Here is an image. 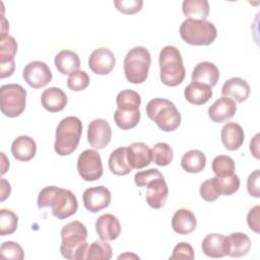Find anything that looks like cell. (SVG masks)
Masks as SVG:
<instances>
[{
    "instance_id": "f1b7e54d",
    "label": "cell",
    "mask_w": 260,
    "mask_h": 260,
    "mask_svg": "<svg viewBox=\"0 0 260 260\" xmlns=\"http://www.w3.org/2000/svg\"><path fill=\"white\" fill-rule=\"evenodd\" d=\"M206 166L205 154L198 149H191L185 152L181 158V167L184 171L191 174H197L204 170Z\"/></svg>"
},
{
    "instance_id": "8fae6325",
    "label": "cell",
    "mask_w": 260,
    "mask_h": 260,
    "mask_svg": "<svg viewBox=\"0 0 260 260\" xmlns=\"http://www.w3.org/2000/svg\"><path fill=\"white\" fill-rule=\"evenodd\" d=\"M112 129L110 124L104 119L92 120L87 129V141L94 149L105 148L111 141Z\"/></svg>"
},
{
    "instance_id": "5bb4252c",
    "label": "cell",
    "mask_w": 260,
    "mask_h": 260,
    "mask_svg": "<svg viewBox=\"0 0 260 260\" xmlns=\"http://www.w3.org/2000/svg\"><path fill=\"white\" fill-rule=\"evenodd\" d=\"M145 200L153 209H159L165 206L169 195V188L164 177L156 178L146 185Z\"/></svg>"
},
{
    "instance_id": "836d02e7",
    "label": "cell",
    "mask_w": 260,
    "mask_h": 260,
    "mask_svg": "<svg viewBox=\"0 0 260 260\" xmlns=\"http://www.w3.org/2000/svg\"><path fill=\"white\" fill-rule=\"evenodd\" d=\"M140 111L126 112L116 109L114 113V121L116 125L122 130H129L134 128L140 121Z\"/></svg>"
},
{
    "instance_id": "ee69618b",
    "label": "cell",
    "mask_w": 260,
    "mask_h": 260,
    "mask_svg": "<svg viewBox=\"0 0 260 260\" xmlns=\"http://www.w3.org/2000/svg\"><path fill=\"white\" fill-rule=\"evenodd\" d=\"M160 177H164V176L157 169H149L146 171L137 172L134 176V182L138 187H146V185L150 181Z\"/></svg>"
},
{
    "instance_id": "bcb514c9",
    "label": "cell",
    "mask_w": 260,
    "mask_h": 260,
    "mask_svg": "<svg viewBox=\"0 0 260 260\" xmlns=\"http://www.w3.org/2000/svg\"><path fill=\"white\" fill-rule=\"evenodd\" d=\"M259 212L260 207L259 205H256L249 210L247 215V223L251 231L255 232L256 234H259Z\"/></svg>"
},
{
    "instance_id": "4dcf8cb0",
    "label": "cell",
    "mask_w": 260,
    "mask_h": 260,
    "mask_svg": "<svg viewBox=\"0 0 260 260\" xmlns=\"http://www.w3.org/2000/svg\"><path fill=\"white\" fill-rule=\"evenodd\" d=\"M117 109L126 112L138 111L141 104L140 94L132 89H124L120 91L116 98Z\"/></svg>"
},
{
    "instance_id": "5b68a950",
    "label": "cell",
    "mask_w": 260,
    "mask_h": 260,
    "mask_svg": "<svg viewBox=\"0 0 260 260\" xmlns=\"http://www.w3.org/2000/svg\"><path fill=\"white\" fill-rule=\"evenodd\" d=\"M146 115L165 132L175 131L181 124V114L175 104L167 99H152L146 105Z\"/></svg>"
},
{
    "instance_id": "83f0119b",
    "label": "cell",
    "mask_w": 260,
    "mask_h": 260,
    "mask_svg": "<svg viewBox=\"0 0 260 260\" xmlns=\"http://www.w3.org/2000/svg\"><path fill=\"white\" fill-rule=\"evenodd\" d=\"M224 236L220 234H208L201 243L202 252L210 258H222L225 256Z\"/></svg>"
},
{
    "instance_id": "8d00e7d4",
    "label": "cell",
    "mask_w": 260,
    "mask_h": 260,
    "mask_svg": "<svg viewBox=\"0 0 260 260\" xmlns=\"http://www.w3.org/2000/svg\"><path fill=\"white\" fill-rule=\"evenodd\" d=\"M211 168L216 177H225L235 174V161L229 155H217L211 162Z\"/></svg>"
},
{
    "instance_id": "b9f144b4",
    "label": "cell",
    "mask_w": 260,
    "mask_h": 260,
    "mask_svg": "<svg viewBox=\"0 0 260 260\" xmlns=\"http://www.w3.org/2000/svg\"><path fill=\"white\" fill-rule=\"evenodd\" d=\"M116 8L124 14H135L141 10L143 1L142 0H120L114 1Z\"/></svg>"
},
{
    "instance_id": "7dc6e473",
    "label": "cell",
    "mask_w": 260,
    "mask_h": 260,
    "mask_svg": "<svg viewBox=\"0 0 260 260\" xmlns=\"http://www.w3.org/2000/svg\"><path fill=\"white\" fill-rule=\"evenodd\" d=\"M259 137H260V134L257 133L250 142V150H251L253 156L257 159H259V157H260V155H259Z\"/></svg>"
},
{
    "instance_id": "1f68e13d",
    "label": "cell",
    "mask_w": 260,
    "mask_h": 260,
    "mask_svg": "<svg viewBox=\"0 0 260 260\" xmlns=\"http://www.w3.org/2000/svg\"><path fill=\"white\" fill-rule=\"evenodd\" d=\"M17 52L15 39L8 34H1L0 37V65L14 63V56Z\"/></svg>"
},
{
    "instance_id": "d6a6232c",
    "label": "cell",
    "mask_w": 260,
    "mask_h": 260,
    "mask_svg": "<svg viewBox=\"0 0 260 260\" xmlns=\"http://www.w3.org/2000/svg\"><path fill=\"white\" fill-rule=\"evenodd\" d=\"M213 183L220 195H233L240 188V179L236 174L225 177H214L212 178Z\"/></svg>"
},
{
    "instance_id": "ab89813d",
    "label": "cell",
    "mask_w": 260,
    "mask_h": 260,
    "mask_svg": "<svg viewBox=\"0 0 260 260\" xmlns=\"http://www.w3.org/2000/svg\"><path fill=\"white\" fill-rule=\"evenodd\" d=\"M90 78L83 70H77L71 73L67 79V86L73 91H80L89 85Z\"/></svg>"
},
{
    "instance_id": "7bdbcfd3",
    "label": "cell",
    "mask_w": 260,
    "mask_h": 260,
    "mask_svg": "<svg viewBox=\"0 0 260 260\" xmlns=\"http://www.w3.org/2000/svg\"><path fill=\"white\" fill-rule=\"evenodd\" d=\"M199 192H200L201 198L207 202H213L220 196V194L218 193V191L213 183L212 178L204 181L200 185Z\"/></svg>"
},
{
    "instance_id": "e0dca14e",
    "label": "cell",
    "mask_w": 260,
    "mask_h": 260,
    "mask_svg": "<svg viewBox=\"0 0 260 260\" xmlns=\"http://www.w3.org/2000/svg\"><path fill=\"white\" fill-rule=\"evenodd\" d=\"M251 248V240L244 233H233L224 238L225 255L234 258L243 257L248 254Z\"/></svg>"
},
{
    "instance_id": "52a82bcc",
    "label": "cell",
    "mask_w": 260,
    "mask_h": 260,
    "mask_svg": "<svg viewBox=\"0 0 260 260\" xmlns=\"http://www.w3.org/2000/svg\"><path fill=\"white\" fill-rule=\"evenodd\" d=\"M182 40L192 46H208L217 37V28L206 19H185L180 26Z\"/></svg>"
},
{
    "instance_id": "7c38bea8",
    "label": "cell",
    "mask_w": 260,
    "mask_h": 260,
    "mask_svg": "<svg viewBox=\"0 0 260 260\" xmlns=\"http://www.w3.org/2000/svg\"><path fill=\"white\" fill-rule=\"evenodd\" d=\"M82 201L84 207L95 213L102 209L107 208L111 203V192L105 186H95L85 189L82 194Z\"/></svg>"
},
{
    "instance_id": "d6986e66",
    "label": "cell",
    "mask_w": 260,
    "mask_h": 260,
    "mask_svg": "<svg viewBox=\"0 0 260 260\" xmlns=\"http://www.w3.org/2000/svg\"><path fill=\"white\" fill-rule=\"evenodd\" d=\"M220 139L228 150L234 151L239 149L244 143L245 133L240 124L229 122L221 128Z\"/></svg>"
},
{
    "instance_id": "60d3db41",
    "label": "cell",
    "mask_w": 260,
    "mask_h": 260,
    "mask_svg": "<svg viewBox=\"0 0 260 260\" xmlns=\"http://www.w3.org/2000/svg\"><path fill=\"white\" fill-rule=\"evenodd\" d=\"M170 259L171 260H179V259L193 260L194 259V250L189 243L181 242L175 246Z\"/></svg>"
},
{
    "instance_id": "8992f818",
    "label": "cell",
    "mask_w": 260,
    "mask_h": 260,
    "mask_svg": "<svg viewBox=\"0 0 260 260\" xmlns=\"http://www.w3.org/2000/svg\"><path fill=\"white\" fill-rule=\"evenodd\" d=\"M150 62V53L146 48L136 46L130 49L123 62L126 79L133 84L143 83L147 78Z\"/></svg>"
},
{
    "instance_id": "9c48e42d",
    "label": "cell",
    "mask_w": 260,
    "mask_h": 260,
    "mask_svg": "<svg viewBox=\"0 0 260 260\" xmlns=\"http://www.w3.org/2000/svg\"><path fill=\"white\" fill-rule=\"evenodd\" d=\"M77 171L81 179L93 182L103 176V164L100 153L94 149H85L77 158Z\"/></svg>"
},
{
    "instance_id": "e575fe53",
    "label": "cell",
    "mask_w": 260,
    "mask_h": 260,
    "mask_svg": "<svg viewBox=\"0 0 260 260\" xmlns=\"http://www.w3.org/2000/svg\"><path fill=\"white\" fill-rule=\"evenodd\" d=\"M113 256L111 245L108 241L98 240L88 245L86 252V259H102L109 260Z\"/></svg>"
},
{
    "instance_id": "277c9868",
    "label": "cell",
    "mask_w": 260,
    "mask_h": 260,
    "mask_svg": "<svg viewBox=\"0 0 260 260\" xmlns=\"http://www.w3.org/2000/svg\"><path fill=\"white\" fill-rule=\"evenodd\" d=\"M82 133V123L74 116L65 117L56 129L54 150L61 156L69 155L77 148Z\"/></svg>"
},
{
    "instance_id": "ffe728a7",
    "label": "cell",
    "mask_w": 260,
    "mask_h": 260,
    "mask_svg": "<svg viewBox=\"0 0 260 260\" xmlns=\"http://www.w3.org/2000/svg\"><path fill=\"white\" fill-rule=\"evenodd\" d=\"M127 154L131 168L136 170L147 167L152 160L151 149L143 142H134L128 145Z\"/></svg>"
},
{
    "instance_id": "2e32d148",
    "label": "cell",
    "mask_w": 260,
    "mask_h": 260,
    "mask_svg": "<svg viewBox=\"0 0 260 260\" xmlns=\"http://www.w3.org/2000/svg\"><path fill=\"white\" fill-rule=\"evenodd\" d=\"M95 232L101 240L114 241L121 233L120 221L112 213L102 214L95 220Z\"/></svg>"
},
{
    "instance_id": "44dd1931",
    "label": "cell",
    "mask_w": 260,
    "mask_h": 260,
    "mask_svg": "<svg viewBox=\"0 0 260 260\" xmlns=\"http://www.w3.org/2000/svg\"><path fill=\"white\" fill-rule=\"evenodd\" d=\"M41 103L44 109L48 112L57 113L67 106L68 99L61 88L52 86L43 91L41 95Z\"/></svg>"
},
{
    "instance_id": "c3c4849f",
    "label": "cell",
    "mask_w": 260,
    "mask_h": 260,
    "mask_svg": "<svg viewBox=\"0 0 260 260\" xmlns=\"http://www.w3.org/2000/svg\"><path fill=\"white\" fill-rule=\"evenodd\" d=\"M10 184L5 179H1V201H4L10 195Z\"/></svg>"
},
{
    "instance_id": "cb8c5ba5",
    "label": "cell",
    "mask_w": 260,
    "mask_h": 260,
    "mask_svg": "<svg viewBox=\"0 0 260 260\" xmlns=\"http://www.w3.org/2000/svg\"><path fill=\"white\" fill-rule=\"evenodd\" d=\"M197 219L195 214L187 209H178L172 217V228L179 235H188L195 231Z\"/></svg>"
},
{
    "instance_id": "6da1fadb",
    "label": "cell",
    "mask_w": 260,
    "mask_h": 260,
    "mask_svg": "<svg viewBox=\"0 0 260 260\" xmlns=\"http://www.w3.org/2000/svg\"><path fill=\"white\" fill-rule=\"evenodd\" d=\"M38 207H51L52 214L58 219H65L76 213L78 201L73 192L56 186L43 188L38 196Z\"/></svg>"
},
{
    "instance_id": "d590c367",
    "label": "cell",
    "mask_w": 260,
    "mask_h": 260,
    "mask_svg": "<svg viewBox=\"0 0 260 260\" xmlns=\"http://www.w3.org/2000/svg\"><path fill=\"white\" fill-rule=\"evenodd\" d=\"M151 153H152L153 162L159 167L169 166L172 162L173 156H174L172 147L166 142L156 143L152 147Z\"/></svg>"
},
{
    "instance_id": "3957f363",
    "label": "cell",
    "mask_w": 260,
    "mask_h": 260,
    "mask_svg": "<svg viewBox=\"0 0 260 260\" xmlns=\"http://www.w3.org/2000/svg\"><path fill=\"white\" fill-rule=\"evenodd\" d=\"M159 76L164 84L168 86H177L185 78L186 70L183 64L182 55L175 46H165L158 56Z\"/></svg>"
},
{
    "instance_id": "f6af8a7d",
    "label": "cell",
    "mask_w": 260,
    "mask_h": 260,
    "mask_svg": "<svg viewBox=\"0 0 260 260\" xmlns=\"http://www.w3.org/2000/svg\"><path fill=\"white\" fill-rule=\"evenodd\" d=\"M259 181H260V171L259 170L253 171L247 179V191L252 197H255V198L260 197Z\"/></svg>"
},
{
    "instance_id": "74e56055",
    "label": "cell",
    "mask_w": 260,
    "mask_h": 260,
    "mask_svg": "<svg viewBox=\"0 0 260 260\" xmlns=\"http://www.w3.org/2000/svg\"><path fill=\"white\" fill-rule=\"evenodd\" d=\"M18 216L10 209H0V236L13 234L17 229Z\"/></svg>"
},
{
    "instance_id": "603a6c76",
    "label": "cell",
    "mask_w": 260,
    "mask_h": 260,
    "mask_svg": "<svg viewBox=\"0 0 260 260\" xmlns=\"http://www.w3.org/2000/svg\"><path fill=\"white\" fill-rule=\"evenodd\" d=\"M37 152L36 141L27 136L20 135L11 144V153L14 158L20 161H28L35 157Z\"/></svg>"
},
{
    "instance_id": "f35d334b",
    "label": "cell",
    "mask_w": 260,
    "mask_h": 260,
    "mask_svg": "<svg viewBox=\"0 0 260 260\" xmlns=\"http://www.w3.org/2000/svg\"><path fill=\"white\" fill-rule=\"evenodd\" d=\"M0 256L6 260H22L24 258V252L18 243L6 241L1 245Z\"/></svg>"
},
{
    "instance_id": "ba28073f",
    "label": "cell",
    "mask_w": 260,
    "mask_h": 260,
    "mask_svg": "<svg viewBox=\"0 0 260 260\" xmlns=\"http://www.w3.org/2000/svg\"><path fill=\"white\" fill-rule=\"evenodd\" d=\"M26 90L19 84L10 83L0 87V109L9 118L21 115L25 109Z\"/></svg>"
},
{
    "instance_id": "30bf717a",
    "label": "cell",
    "mask_w": 260,
    "mask_h": 260,
    "mask_svg": "<svg viewBox=\"0 0 260 260\" xmlns=\"http://www.w3.org/2000/svg\"><path fill=\"white\" fill-rule=\"evenodd\" d=\"M24 81L32 88H41L51 82L53 74L49 66L43 61L29 62L22 71Z\"/></svg>"
},
{
    "instance_id": "d4e9b609",
    "label": "cell",
    "mask_w": 260,
    "mask_h": 260,
    "mask_svg": "<svg viewBox=\"0 0 260 260\" xmlns=\"http://www.w3.org/2000/svg\"><path fill=\"white\" fill-rule=\"evenodd\" d=\"M184 96L190 104L201 106L211 99L212 89L207 84L192 81L185 87Z\"/></svg>"
},
{
    "instance_id": "ac0fdd59",
    "label": "cell",
    "mask_w": 260,
    "mask_h": 260,
    "mask_svg": "<svg viewBox=\"0 0 260 260\" xmlns=\"http://www.w3.org/2000/svg\"><path fill=\"white\" fill-rule=\"evenodd\" d=\"M250 92L251 88L249 83L241 77H233L228 79L221 87L222 96L230 98L238 103L245 102L249 98Z\"/></svg>"
},
{
    "instance_id": "f546056e",
    "label": "cell",
    "mask_w": 260,
    "mask_h": 260,
    "mask_svg": "<svg viewBox=\"0 0 260 260\" xmlns=\"http://www.w3.org/2000/svg\"><path fill=\"white\" fill-rule=\"evenodd\" d=\"M182 10L187 19H206L209 14L207 0H184Z\"/></svg>"
},
{
    "instance_id": "7402d4cb",
    "label": "cell",
    "mask_w": 260,
    "mask_h": 260,
    "mask_svg": "<svg viewBox=\"0 0 260 260\" xmlns=\"http://www.w3.org/2000/svg\"><path fill=\"white\" fill-rule=\"evenodd\" d=\"M191 78L192 81L207 84L212 88L214 85H216L219 79V71L216 65L212 62L203 61L194 67Z\"/></svg>"
},
{
    "instance_id": "9a60e30c",
    "label": "cell",
    "mask_w": 260,
    "mask_h": 260,
    "mask_svg": "<svg viewBox=\"0 0 260 260\" xmlns=\"http://www.w3.org/2000/svg\"><path fill=\"white\" fill-rule=\"evenodd\" d=\"M237 111L236 102L230 98L222 96L216 100L208 108V117L214 123H222L233 118Z\"/></svg>"
},
{
    "instance_id": "4316f807",
    "label": "cell",
    "mask_w": 260,
    "mask_h": 260,
    "mask_svg": "<svg viewBox=\"0 0 260 260\" xmlns=\"http://www.w3.org/2000/svg\"><path fill=\"white\" fill-rule=\"evenodd\" d=\"M109 170L111 173L117 176H125L128 175L132 168L128 160L127 147H118L113 150L109 156L108 160Z\"/></svg>"
},
{
    "instance_id": "4fadbf2b",
    "label": "cell",
    "mask_w": 260,
    "mask_h": 260,
    "mask_svg": "<svg viewBox=\"0 0 260 260\" xmlns=\"http://www.w3.org/2000/svg\"><path fill=\"white\" fill-rule=\"evenodd\" d=\"M115 64V55L108 48H98L93 50L88 59L90 70L98 75L109 74L114 69Z\"/></svg>"
},
{
    "instance_id": "7a4b0ae2",
    "label": "cell",
    "mask_w": 260,
    "mask_h": 260,
    "mask_svg": "<svg viewBox=\"0 0 260 260\" xmlns=\"http://www.w3.org/2000/svg\"><path fill=\"white\" fill-rule=\"evenodd\" d=\"M61 239L60 252L64 258L70 260L86 259L87 229L82 222L73 220L65 224L61 230Z\"/></svg>"
},
{
    "instance_id": "484cf974",
    "label": "cell",
    "mask_w": 260,
    "mask_h": 260,
    "mask_svg": "<svg viewBox=\"0 0 260 260\" xmlns=\"http://www.w3.org/2000/svg\"><path fill=\"white\" fill-rule=\"evenodd\" d=\"M57 70L63 75H70L77 71L80 66V60L78 55L71 50H62L56 56L54 60Z\"/></svg>"
}]
</instances>
